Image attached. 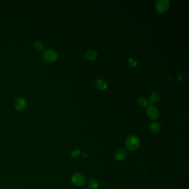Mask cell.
Instances as JSON below:
<instances>
[{
  "instance_id": "7",
  "label": "cell",
  "mask_w": 189,
  "mask_h": 189,
  "mask_svg": "<svg viewBox=\"0 0 189 189\" xmlns=\"http://www.w3.org/2000/svg\"><path fill=\"white\" fill-rule=\"evenodd\" d=\"M26 106V102L25 99L22 98L17 99L15 103V108L17 110H19V111L24 110Z\"/></svg>"
},
{
  "instance_id": "2",
  "label": "cell",
  "mask_w": 189,
  "mask_h": 189,
  "mask_svg": "<svg viewBox=\"0 0 189 189\" xmlns=\"http://www.w3.org/2000/svg\"><path fill=\"white\" fill-rule=\"evenodd\" d=\"M43 57L46 62H52L57 60L58 58V54L55 50L48 49L44 52Z\"/></svg>"
},
{
  "instance_id": "13",
  "label": "cell",
  "mask_w": 189,
  "mask_h": 189,
  "mask_svg": "<svg viewBox=\"0 0 189 189\" xmlns=\"http://www.w3.org/2000/svg\"><path fill=\"white\" fill-rule=\"evenodd\" d=\"M33 47L35 50H37L38 51H42L44 49V44H42V42H41L40 41H35L33 43Z\"/></svg>"
},
{
  "instance_id": "12",
  "label": "cell",
  "mask_w": 189,
  "mask_h": 189,
  "mask_svg": "<svg viewBox=\"0 0 189 189\" xmlns=\"http://www.w3.org/2000/svg\"><path fill=\"white\" fill-rule=\"evenodd\" d=\"M138 104L142 107L149 106V101L144 97H140L138 99Z\"/></svg>"
},
{
  "instance_id": "18",
  "label": "cell",
  "mask_w": 189,
  "mask_h": 189,
  "mask_svg": "<svg viewBox=\"0 0 189 189\" xmlns=\"http://www.w3.org/2000/svg\"><path fill=\"white\" fill-rule=\"evenodd\" d=\"M83 155L84 157H88V153H86V152L83 153Z\"/></svg>"
},
{
  "instance_id": "4",
  "label": "cell",
  "mask_w": 189,
  "mask_h": 189,
  "mask_svg": "<svg viewBox=\"0 0 189 189\" xmlns=\"http://www.w3.org/2000/svg\"><path fill=\"white\" fill-rule=\"evenodd\" d=\"M71 181L74 185L77 186H82L84 185L86 182V179L82 174L75 173L72 175Z\"/></svg>"
},
{
  "instance_id": "8",
  "label": "cell",
  "mask_w": 189,
  "mask_h": 189,
  "mask_svg": "<svg viewBox=\"0 0 189 189\" xmlns=\"http://www.w3.org/2000/svg\"><path fill=\"white\" fill-rule=\"evenodd\" d=\"M160 99V95L157 92H153L150 96L149 102L151 104H156L159 102Z\"/></svg>"
},
{
  "instance_id": "10",
  "label": "cell",
  "mask_w": 189,
  "mask_h": 189,
  "mask_svg": "<svg viewBox=\"0 0 189 189\" xmlns=\"http://www.w3.org/2000/svg\"><path fill=\"white\" fill-rule=\"evenodd\" d=\"M150 130L154 133H158L162 129V126L159 123L155 122L152 123L150 126Z\"/></svg>"
},
{
  "instance_id": "5",
  "label": "cell",
  "mask_w": 189,
  "mask_h": 189,
  "mask_svg": "<svg viewBox=\"0 0 189 189\" xmlns=\"http://www.w3.org/2000/svg\"><path fill=\"white\" fill-rule=\"evenodd\" d=\"M146 115L151 120H155L159 117V111L156 106H150L146 110Z\"/></svg>"
},
{
  "instance_id": "11",
  "label": "cell",
  "mask_w": 189,
  "mask_h": 189,
  "mask_svg": "<svg viewBox=\"0 0 189 189\" xmlns=\"http://www.w3.org/2000/svg\"><path fill=\"white\" fill-rule=\"evenodd\" d=\"M86 58L89 61H94L97 58V53L94 50H89L86 53Z\"/></svg>"
},
{
  "instance_id": "14",
  "label": "cell",
  "mask_w": 189,
  "mask_h": 189,
  "mask_svg": "<svg viewBox=\"0 0 189 189\" xmlns=\"http://www.w3.org/2000/svg\"><path fill=\"white\" fill-rule=\"evenodd\" d=\"M88 186L90 189H97L99 187L98 181L95 179H93L89 182Z\"/></svg>"
},
{
  "instance_id": "6",
  "label": "cell",
  "mask_w": 189,
  "mask_h": 189,
  "mask_svg": "<svg viewBox=\"0 0 189 189\" xmlns=\"http://www.w3.org/2000/svg\"><path fill=\"white\" fill-rule=\"evenodd\" d=\"M128 152L125 149H120L117 151L115 154V159L118 162H122L126 159Z\"/></svg>"
},
{
  "instance_id": "16",
  "label": "cell",
  "mask_w": 189,
  "mask_h": 189,
  "mask_svg": "<svg viewBox=\"0 0 189 189\" xmlns=\"http://www.w3.org/2000/svg\"><path fill=\"white\" fill-rule=\"evenodd\" d=\"M81 153H81V151H80V150H75L73 151L71 153V157L73 158H78V157H79V156L80 155Z\"/></svg>"
},
{
  "instance_id": "9",
  "label": "cell",
  "mask_w": 189,
  "mask_h": 189,
  "mask_svg": "<svg viewBox=\"0 0 189 189\" xmlns=\"http://www.w3.org/2000/svg\"><path fill=\"white\" fill-rule=\"evenodd\" d=\"M95 87L99 90L106 89L108 87V84L103 79H98L95 83Z\"/></svg>"
},
{
  "instance_id": "3",
  "label": "cell",
  "mask_w": 189,
  "mask_h": 189,
  "mask_svg": "<svg viewBox=\"0 0 189 189\" xmlns=\"http://www.w3.org/2000/svg\"><path fill=\"white\" fill-rule=\"evenodd\" d=\"M170 7V1L168 0H158L155 4V8L159 13L166 12Z\"/></svg>"
},
{
  "instance_id": "17",
  "label": "cell",
  "mask_w": 189,
  "mask_h": 189,
  "mask_svg": "<svg viewBox=\"0 0 189 189\" xmlns=\"http://www.w3.org/2000/svg\"><path fill=\"white\" fill-rule=\"evenodd\" d=\"M178 79H179V80H180V81L184 80L185 79V75H183L182 73L180 74V75H179V76H178Z\"/></svg>"
},
{
  "instance_id": "1",
  "label": "cell",
  "mask_w": 189,
  "mask_h": 189,
  "mask_svg": "<svg viewBox=\"0 0 189 189\" xmlns=\"http://www.w3.org/2000/svg\"><path fill=\"white\" fill-rule=\"evenodd\" d=\"M140 145V140L138 136L131 135L126 139V146L128 149L134 151L138 149Z\"/></svg>"
},
{
  "instance_id": "15",
  "label": "cell",
  "mask_w": 189,
  "mask_h": 189,
  "mask_svg": "<svg viewBox=\"0 0 189 189\" xmlns=\"http://www.w3.org/2000/svg\"><path fill=\"white\" fill-rule=\"evenodd\" d=\"M128 63L130 67H136L138 64L137 62L133 58H129L128 59Z\"/></svg>"
}]
</instances>
